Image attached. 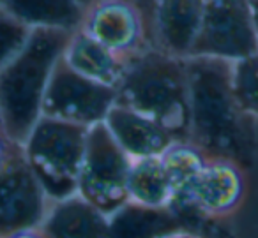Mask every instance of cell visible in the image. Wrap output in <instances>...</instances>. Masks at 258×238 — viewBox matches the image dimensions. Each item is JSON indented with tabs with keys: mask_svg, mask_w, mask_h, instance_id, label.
I'll return each mask as SVG.
<instances>
[{
	"mask_svg": "<svg viewBox=\"0 0 258 238\" xmlns=\"http://www.w3.org/2000/svg\"><path fill=\"white\" fill-rule=\"evenodd\" d=\"M230 72L228 60L187 58L189 139L209 155L230 157L249 168L256 155V120L237 103Z\"/></svg>",
	"mask_w": 258,
	"mask_h": 238,
	"instance_id": "1",
	"label": "cell"
},
{
	"mask_svg": "<svg viewBox=\"0 0 258 238\" xmlns=\"http://www.w3.org/2000/svg\"><path fill=\"white\" fill-rule=\"evenodd\" d=\"M117 103L158 120L175 139H189L187 58L152 46L133 55L117 85Z\"/></svg>",
	"mask_w": 258,
	"mask_h": 238,
	"instance_id": "2",
	"label": "cell"
},
{
	"mask_svg": "<svg viewBox=\"0 0 258 238\" xmlns=\"http://www.w3.org/2000/svg\"><path fill=\"white\" fill-rule=\"evenodd\" d=\"M69 34L34 29L25 46L0 69V124L22 145L41 117L48 80Z\"/></svg>",
	"mask_w": 258,
	"mask_h": 238,
	"instance_id": "3",
	"label": "cell"
},
{
	"mask_svg": "<svg viewBox=\"0 0 258 238\" xmlns=\"http://www.w3.org/2000/svg\"><path fill=\"white\" fill-rule=\"evenodd\" d=\"M87 132V125L41 115L22 143L23 155L50 201L76 192Z\"/></svg>",
	"mask_w": 258,
	"mask_h": 238,
	"instance_id": "4",
	"label": "cell"
},
{
	"mask_svg": "<svg viewBox=\"0 0 258 238\" xmlns=\"http://www.w3.org/2000/svg\"><path fill=\"white\" fill-rule=\"evenodd\" d=\"M129 166L131 159L118 146L104 122L90 125L76 192L110 215L127 201Z\"/></svg>",
	"mask_w": 258,
	"mask_h": 238,
	"instance_id": "5",
	"label": "cell"
},
{
	"mask_svg": "<svg viewBox=\"0 0 258 238\" xmlns=\"http://www.w3.org/2000/svg\"><path fill=\"white\" fill-rule=\"evenodd\" d=\"M50 198L20 146L0 170V236H43L41 224Z\"/></svg>",
	"mask_w": 258,
	"mask_h": 238,
	"instance_id": "6",
	"label": "cell"
},
{
	"mask_svg": "<svg viewBox=\"0 0 258 238\" xmlns=\"http://www.w3.org/2000/svg\"><path fill=\"white\" fill-rule=\"evenodd\" d=\"M115 101L117 89L78 74L58 58L48 80L41 115L90 127L104 120Z\"/></svg>",
	"mask_w": 258,
	"mask_h": 238,
	"instance_id": "7",
	"label": "cell"
},
{
	"mask_svg": "<svg viewBox=\"0 0 258 238\" xmlns=\"http://www.w3.org/2000/svg\"><path fill=\"white\" fill-rule=\"evenodd\" d=\"M258 51L247 0H207L191 57L239 60Z\"/></svg>",
	"mask_w": 258,
	"mask_h": 238,
	"instance_id": "8",
	"label": "cell"
},
{
	"mask_svg": "<svg viewBox=\"0 0 258 238\" xmlns=\"http://www.w3.org/2000/svg\"><path fill=\"white\" fill-rule=\"evenodd\" d=\"M247 189L249 178L244 164L230 157L209 155L186 198L172 201H189L205 217L226 222L244 206Z\"/></svg>",
	"mask_w": 258,
	"mask_h": 238,
	"instance_id": "9",
	"label": "cell"
},
{
	"mask_svg": "<svg viewBox=\"0 0 258 238\" xmlns=\"http://www.w3.org/2000/svg\"><path fill=\"white\" fill-rule=\"evenodd\" d=\"M80 30L125 60L151 46L147 22L135 0H96L85 6Z\"/></svg>",
	"mask_w": 258,
	"mask_h": 238,
	"instance_id": "10",
	"label": "cell"
},
{
	"mask_svg": "<svg viewBox=\"0 0 258 238\" xmlns=\"http://www.w3.org/2000/svg\"><path fill=\"white\" fill-rule=\"evenodd\" d=\"M207 0H149L142 6L149 43L156 50L189 58Z\"/></svg>",
	"mask_w": 258,
	"mask_h": 238,
	"instance_id": "11",
	"label": "cell"
},
{
	"mask_svg": "<svg viewBox=\"0 0 258 238\" xmlns=\"http://www.w3.org/2000/svg\"><path fill=\"white\" fill-rule=\"evenodd\" d=\"M103 122L131 161L161 155L163 150L175 139L172 131L158 120L118 104L117 101Z\"/></svg>",
	"mask_w": 258,
	"mask_h": 238,
	"instance_id": "12",
	"label": "cell"
},
{
	"mask_svg": "<svg viewBox=\"0 0 258 238\" xmlns=\"http://www.w3.org/2000/svg\"><path fill=\"white\" fill-rule=\"evenodd\" d=\"M43 236H110L108 215L80 192L50 201L41 224Z\"/></svg>",
	"mask_w": 258,
	"mask_h": 238,
	"instance_id": "13",
	"label": "cell"
},
{
	"mask_svg": "<svg viewBox=\"0 0 258 238\" xmlns=\"http://www.w3.org/2000/svg\"><path fill=\"white\" fill-rule=\"evenodd\" d=\"M60 58L78 74L113 89H117L125 69V58L80 29L69 34Z\"/></svg>",
	"mask_w": 258,
	"mask_h": 238,
	"instance_id": "14",
	"label": "cell"
},
{
	"mask_svg": "<svg viewBox=\"0 0 258 238\" xmlns=\"http://www.w3.org/2000/svg\"><path fill=\"white\" fill-rule=\"evenodd\" d=\"M0 9L30 29L75 32L80 29L85 6L80 0H0Z\"/></svg>",
	"mask_w": 258,
	"mask_h": 238,
	"instance_id": "15",
	"label": "cell"
},
{
	"mask_svg": "<svg viewBox=\"0 0 258 238\" xmlns=\"http://www.w3.org/2000/svg\"><path fill=\"white\" fill-rule=\"evenodd\" d=\"M110 236H175L184 234L168 206H147L125 201L108 215Z\"/></svg>",
	"mask_w": 258,
	"mask_h": 238,
	"instance_id": "16",
	"label": "cell"
},
{
	"mask_svg": "<svg viewBox=\"0 0 258 238\" xmlns=\"http://www.w3.org/2000/svg\"><path fill=\"white\" fill-rule=\"evenodd\" d=\"M172 196V184L159 155L131 161L127 175V201L147 206H168Z\"/></svg>",
	"mask_w": 258,
	"mask_h": 238,
	"instance_id": "17",
	"label": "cell"
},
{
	"mask_svg": "<svg viewBox=\"0 0 258 238\" xmlns=\"http://www.w3.org/2000/svg\"><path fill=\"white\" fill-rule=\"evenodd\" d=\"M159 159L172 184V199H180L187 196L193 182L207 163L209 153L191 139H173L161 152Z\"/></svg>",
	"mask_w": 258,
	"mask_h": 238,
	"instance_id": "18",
	"label": "cell"
},
{
	"mask_svg": "<svg viewBox=\"0 0 258 238\" xmlns=\"http://www.w3.org/2000/svg\"><path fill=\"white\" fill-rule=\"evenodd\" d=\"M232 90L237 103L258 120V51L232 62Z\"/></svg>",
	"mask_w": 258,
	"mask_h": 238,
	"instance_id": "19",
	"label": "cell"
},
{
	"mask_svg": "<svg viewBox=\"0 0 258 238\" xmlns=\"http://www.w3.org/2000/svg\"><path fill=\"white\" fill-rule=\"evenodd\" d=\"M30 32V27L23 25L4 9H0V69L25 46Z\"/></svg>",
	"mask_w": 258,
	"mask_h": 238,
	"instance_id": "20",
	"label": "cell"
},
{
	"mask_svg": "<svg viewBox=\"0 0 258 238\" xmlns=\"http://www.w3.org/2000/svg\"><path fill=\"white\" fill-rule=\"evenodd\" d=\"M20 143L13 141L11 136L4 131V127L0 125V170L4 168V164L11 159V155L20 148Z\"/></svg>",
	"mask_w": 258,
	"mask_h": 238,
	"instance_id": "21",
	"label": "cell"
},
{
	"mask_svg": "<svg viewBox=\"0 0 258 238\" xmlns=\"http://www.w3.org/2000/svg\"><path fill=\"white\" fill-rule=\"evenodd\" d=\"M247 2H249L251 16H253L254 30H256V37H258V0H247Z\"/></svg>",
	"mask_w": 258,
	"mask_h": 238,
	"instance_id": "22",
	"label": "cell"
},
{
	"mask_svg": "<svg viewBox=\"0 0 258 238\" xmlns=\"http://www.w3.org/2000/svg\"><path fill=\"white\" fill-rule=\"evenodd\" d=\"M83 6H89V4H92V2H96V0H80Z\"/></svg>",
	"mask_w": 258,
	"mask_h": 238,
	"instance_id": "23",
	"label": "cell"
},
{
	"mask_svg": "<svg viewBox=\"0 0 258 238\" xmlns=\"http://www.w3.org/2000/svg\"><path fill=\"white\" fill-rule=\"evenodd\" d=\"M0 125H2V124H0Z\"/></svg>",
	"mask_w": 258,
	"mask_h": 238,
	"instance_id": "24",
	"label": "cell"
}]
</instances>
